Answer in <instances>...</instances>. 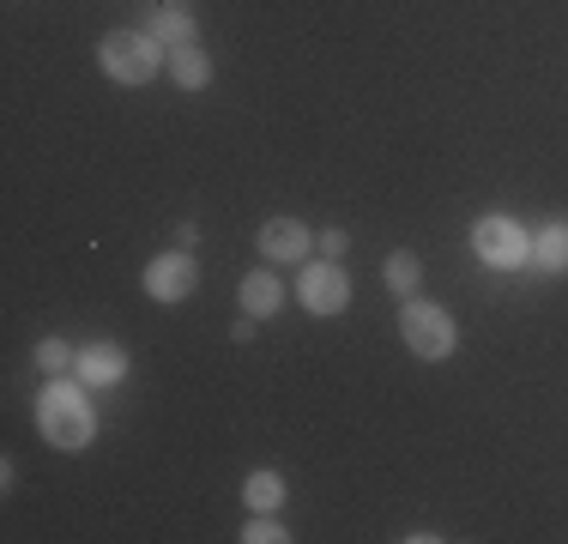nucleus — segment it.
<instances>
[{"label":"nucleus","instance_id":"6","mask_svg":"<svg viewBox=\"0 0 568 544\" xmlns=\"http://www.w3.org/2000/svg\"><path fill=\"white\" fill-rule=\"evenodd\" d=\"M145 291H152L158 303H187V296L200 291V266H194V254H187V249L158 254V261L145 266Z\"/></svg>","mask_w":568,"mask_h":544},{"label":"nucleus","instance_id":"13","mask_svg":"<svg viewBox=\"0 0 568 544\" xmlns=\"http://www.w3.org/2000/svg\"><path fill=\"white\" fill-rule=\"evenodd\" d=\"M532 266L545 272H568V224H545V236H532Z\"/></svg>","mask_w":568,"mask_h":544},{"label":"nucleus","instance_id":"10","mask_svg":"<svg viewBox=\"0 0 568 544\" xmlns=\"http://www.w3.org/2000/svg\"><path fill=\"white\" fill-rule=\"evenodd\" d=\"M278 303H284V284H278V272H248V279H242V315H278Z\"/></svg>","mask_w":568,"mask_h":544},{"label":"nucleus","instance_id":"1","mask_svg":"<svg viewBox=\"0 0 568 544\" xmlns=\"http://www.w3.org/2000/svg\"><path fill=\"white\" fill-rule=\"evenodd\" d=\"M37 430L49 435V447L79 454V447H91V435H98V412H91V400L73 381L49 375V387L37 393Z\"/></svg>","mask_w":568,"mask_h":544},{"label":"nucleus","instance_id":"3","mask_svg":"<svg viewBox=\"0 0 568 544\" xmlns=\"http://www.w3.org/2000/svg\"><path fill=\"white\" fill-rule=\"evenodd\" d=\"M399 339H405V351L412 357H424V363H442L454 351V315L442 303H417V296H405V309H399Z\"/></svg>","mask_w":568,"mask_h":544},{"label":"nucleus","instance_id":"11","mask_svg":"<svg viewBox=\"0 0 568 544\" xmlns=\"http://www.w3.org/2000/svg\"><path fill=\"white\" fill-rule=\"evenodd\" d=\"M170 79H175V91H206L212 85V61H206V49H170Z\"/></svg>","mask_w":568,"mask_h":544},{"label":"nucleus","instance_id":"18","mask_svg":"<svg viewBox=\"0 0 568 544\" xmlns=\"http://www.w3.org/2000/svg\"><path fill=\"white\" fill-rule=\"evenodd\" d=\"M152 7H182V0H152Z\"/></svg>","mask_w":568,"mask_h":544},{"label":"nucleus","instance_id":"7","mask_svg":"<svg viewBox=\"0 0 568 544\" xmlns=\"http://www.w3.org/2000/svg\"><path fill=\"white\" fill-rule=\"evenodd\" d=\"M254 249L266 254V261H303L308 249H315V236L303 230V218H266L261 224V236H254Z\"/></svg>","mask_w":568,"mask_h":544},{"label":"nucleus","instance_id":"4","mask_svg":"<svg viewBox=\"0 0 568 544\" xmlns=\"http://www.w3.org/2000/svg\"><path fill=\"white\" fill-rule=\"evenodd\" d=\"M471 249H478V261L496 266V272H514V266L532 261V236H526L514 218H503V212H490V218L471 224Z\"/></svg>","mask_w":568,"mask_h":544},{"label":"nucleus","instance_id":"8","mask_svg":"<svg viewBox=\"0 0 568 544\" xmlns=\"http://www.w3.org/2000/svg\"><path fill=\"white\" fill-rule=\"evenodd\" d=\"M121 375H128V351L110 345V339L79 351V381H85V387H115Z\"/></svg>","mask_w":568,"mask_h":544},{"label":"nucleus","instance_id":"2","mask_svg":"<svg viewBox=\"0 0 568 544\" xmlns=\"http://www.w3.org/2000/svg\"><path fill=\"white\" fill-rule=\"evenodd\" d=\"M98 61L115 85H145V79H158V67H164V43H158L152 31H110L98 43Z\"/></svg>","mask_w":568,"mask_h":544},{"label":"nucleus","instance_id":"12","mask_svg":"<svg viewBox=\"0 0 568 544\" xmlns=\"http://www.w3.org/2000/svg\"><path fill=\"white\" fill-rule=\"evenodd\" d=\"M242 502H248L254 514H273L278 502H284V478L273 466H261V472H248V484H242Z\"/></svg>","mask_w":568,"mask_h":544},{"label":"nucleus","instance_id":"15","mask_svg":"<svg viewBox=\"0 0 568 544\" xmlns=\"http://www.w3.org/2000/svg\"><path fill=\"white\" fill-rule=\"evenodd\" d=\"M37 370H43V375H67V370H79V351L67 345V339H43V345H37Z\"/></svg>","mask_w":568,"mask_h":544},{"label":"nucleus","instance_id":"5","mask_svg":"<svg viewBox=\"0 0 568 544\" xmlns=\"http://www.w3.org/2000/svg\"><path fill=\"white\" fill-rule=\"evenodd\" d=\"M296 296H303L308 315H345L351 303V279L339 261H308L303 279H296Z\"/></svg>","mask_w":568,"mask_h":544},{"label":"nucleus","instance_id":"14","mask_svg":"<svg viewBox=\"0 0 568 544\" xmlns=\"http://www.w3.org/2000/svg\"><path fill=\"white\" fill-rule=\"evenodd\" d=\"M417 284H424V266H417V254H412V249L387 254V291H399V296H417Z\"/></svg>","mask_w":568,"mask_h":544},{"label":"nucleus","instance_id":"17","mask_svg":"<svg viewBox=\"0 0 568 544\" xmlns=\"http://www.w3.org/2000/svg\"><path fill=\"white\" fill-rule=\"evenodd\" d=\"M321 242V254H327V261H339V254L351 249V236H345V230H327V236H315Z\"/></svg>","mask_w":568,"mask_h":544},{"label":"nucleus","instance_id":"9","mask_svg":"<svg viewBox=\"0 0 568 544\" xmlns=\"http://www.w3.org/2000/svg\"><path fill=\"white\" fill-rule=\"evenodd\" d=\"M145 31H152L164 49H194L200 43V24H194L187 7H152V24H145Z\"/></svg>","mask_w":568,"mask_h":544},{"label":"nucleus","instance_id":"16","mask_svg":"<svg viewBox=\"0 0 568 544\" xmlns=\"http://www.w3.org/2000/svg\"><path fill=\"white\" fill-rule=\"evenodd\" d=\"M242 538H248V544H284L291 533H284V526L273 521V514H254V521L242 526Z\"/></svg>","mask_w":568,"mask_h":544}]
</instances>
